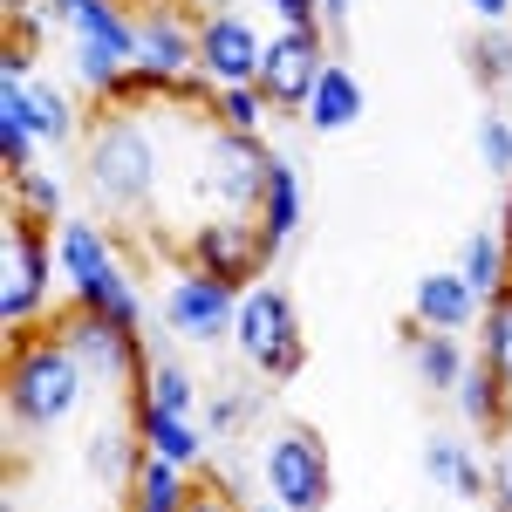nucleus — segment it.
I'll list each match as a JSON object with an SVG mask.
<instances>
[{"label": "nucleus", "mask_w": 512, "mask_h": 512, "mask_svg": "<svg viewBox=\"0 0 512 512\" xmlns=\"http://www.w3.org/2000/svg\"><path fill=\"white\" fill-rule=\"evenodd\" d=\"M158 110H151V117H144V110H96L89 130H82L76 185L89 192V205H96L103 219H144V212H158L164 171H171Z\"/></svg>", "instance_id": "f257e3e1"}, {"label": "nucleus", "mask_w": 512, "mask_h": 512, "mask_svg": "<svg viewBox=\"0 0 512 512\" xmlns=\"http://www.w3.org/2000/svg\"><path fill=\"white\" fill-rule=\"evenodd\" d=\"M89 396H96V376L48 321L28 335H7V431L14 437H48L76 424Z\"/></svg>", "instance_id": "f03ea898"}, {"label": "nucleus", "mask_w": 512, "mask_h": 512, "mask_svg": "<svg viewBox=\"0 0 512 512\" xmlns=\"http://www.w3.org/2000/svg\"><path fill=\"white\" fill-rule=\"evenodd\" d=\"M55 267H62V294L76 301V308H96V315H117L130 328H144L151 321V301H144V287H137V267L117 253V233L89 212H69V219H55Z\"/></svg>", "instance_id": "7ed1b4c3"}, {"label": "nucleus", "mask_w": 512, "mask_h": 512, "mask_svg": "<svg viewBox=\"0 0 512 512\" xmlns=\"http://www.w3.org/2000/svg\"><path fill=\"white\" fill-rule=\"evenodd\" d=\"M62 267H55V226L7 205L0 219V321L7 335H28L35 321L62 315Z\"/></svg>", "instance_id": "20e7f679"}, {"label": "nucleus", "mask_w": 512, "mask_h": 512, "mask_svg": "<svg viewBox=\"0 0 512 512\" xmlns=\"http://www.w3.org/2000/svg\"><path fill=\"white\" fill-rule=\"evenodd\" d=\"M233 355L246 362V376H260V383H294L308 369V328H301V308H294V294L280 280L239 287Z\"/></svg>", "instance_id": "39448f33"}, {"label": "nucleus", "mask_w": 512, "mask_h": 512, "mask_svg": "<svg viewBox=\"0 0 512 512\" xmlns=\"http://www.w3.org/2000/svg\"><path fill=\"white\" fill-rule=\"evenodd\" d=\"M69 69L96 110L117 103L123 76L137 69V14L130 0H69Z\"/></svg>", "instance_id": "423d86ee"}, {"label": "nucleus", "mask_w": 512, "mask_h": 512, "mask_svg": "<svg viewBox=\"0 0 512 512\" xmlns=\"http://www.w3.org/2000/svg\"><path fill=\"white\" fill-rule=\"evenodd\" d=\"M253 478H260V499H274L287 512H328L335 499V458H328V437L315 424H280L260 458H253Z\"/></svg>", "instance_id": "0eeeda50"}, {"label": "nucleus", "mask_w": 512, "mask_h": 512, "mask_svg": "<svg viewBox=\"0 0 512 512\" xmlns=\"http://www.w3.org/2000/svg\"><path fill=\"white\" fill-rule=\"evenodd\" d=\"M267 164H274L267 137H239V130L205 123V144H198V158H192V198L205 212H260Z\"/></svg>", "instance_id": "6e6552de"}, {"label": "nucleus", "mask_w": 512, "mask_h": 512, "mask_svg": "<svg viewBox=\"0 0 512 512\" xmlns=\"http://www.w3.org/2000/svg\"><path fill=\"white\" fill-rule=\"evenodd\" d=\"M48 328H55V335L82 355V369H89L96 383H110V390H137L144 369H151V335L130 328V321H117V315H96V308L62 301V315L48 321Z\"/></svg>", "instance_id": "1a4fd4ad"}, {"label": "nucleus", "mask_w": 512, "mask_h": 512, "mask_svg": "<svg viewBox=\"0 0 512 512\" xmlns=\"http://www.w3.org/2000/svg\"><path fill=\"white\" fill-rule=\"evenodd\" d=\"M233 315H239L233 280L205 274L192 260L171 267V280H164V294H158V321L171 328V342H185V349H219V342H233Z\"/></svg>", "instance_id": "9d476101"}, {"label": "nucleus", "mask_w": 512, "mask_h": 512, "mask_svg": "<svg viewBox=\"0 0 512 512\" xmlns=\"http://www.w3.org/2000/svg\"><path fill=\"white\" fill-rule=\"evenodd\" d=\"M130 14H137V76L164 103L171 82L198 69V7L192 0H130Z\"/></svg>", "instance_id": "9b49d317"}, {"label": "nucleus", "mask_w": 512, "mask_h": 512, "mask_svg": "<svg viewBox=\"0 0 512 512\" xmlns=\"http://www.w3.org/2000/svg\"><path fill=\"white\" fill-rule=\"evenodd\" d=\"M185 260L219 280H233V287H253L274 267V246H267L253 212H198L185 226Z\"/></svg>", "instance_id": "f8f14e48"}, {"label": "nucleus", "mask_w": 512, "mask_h": 512, "mask_svg": "<svg viewBox=\"0 0 512 512\" xmlns=\"http://www.w3.org/2000/svg\"><path fill=\"white\" fill-rule=\"evenodd\" d=\"M335 62L328 28H274L267 55H260V96L274 103V117H308V96H315L321 69Z\"/></svg>", "instance_id": "ddd939ff"}, {"label": "nucleus", "mask_w": 512, "mask_h": 512, "mask_svg": "<svg viewBox=\"0 0 512 512\" xmlns=\"http://www.w3.org/2000/svg\"><path fill=\"white\" fill-rule=\"evenodd\" d=\"M260 55H267V35L246 7H212L198 14V69L212 89H246L260 82Z\"/></svg>", "instance_id": "4468645a"}, {"label": "nucleus", "mask_w": 512, "mask_h": 512, "mask_svg": "<svg viewBox=\"0 0 512 512\" xmlns=\"http://www.w3.org/2000/svg\"><path fill=\"white\" fill-rule=\"evenodd\" d=\"M130 417H137V437H144V451L164 458V465H178V472H212V431L185 417V410H151V403H130Z\"/></svg>", "instance_id": "2eb2a0df"}, {"label": "nucleus", "mask_w": 512, "mask_h": 512, "mask_svg": "<svg viewBox=\"0 0 512 512\" xmlns=\"http://www.w3.org/2000/svg\"><path fill=\"white\" fill-rule=\"evenodd\" d=\"M21 110H28V130H35L41 151H69V144H82V130H89L82 89H69V82H55V76L21 82Z\"/></svg>", "instance_id": "dca6fc26"}, {"label": "nucleus", "mask_w": 512, "mask_h": 512, "mask_svg": "<svg viewBox=\"0 0 512 512\" xmlns=\"http://www.w3.org/2000/svg\"><path fill=\"white\" fill-rule=\"evenodd\" d=\"M478 315H485V301H478V287L458 267H431V274H417V287H410V321L417 328L465 335V328H478Z\"/></svg>", "instance_id": "f3484780"}, {"label": "nucleus", "mask_w": 512, "mask_h": 512, "mask_svg": "<svg viewBox=\"0 0 512 512\" xmlns=\"http://www.w3.org/2000/svg\"><path fill=\"white\" fill-rule=\"evenodd\" d=\"M253 219H260V233H267L274 253H287L301 239V226H308V185H301V164L287 151H274V164H267V192H260Z\"/></svg>", "instance_id": "a211bd4d"}, {"label": "nucleus", "mask_w": 512, "mask_h": 512, "mask_svg": "<svg viewBox=\"0 0 512 512\" xmlns=\"http://www.w3.org/2000/svg\"><path fill=\"white\" fill-rule=\"evenodd\" d=\"M403 362H410V376L424 383L431 396H451L458 390V376L472 369V349H465V335H451V328H403Z\"/></svg>", "instance_id": "6ab92c4d"}, {"label": "nucleus", "mask_w": 512, "mask_h": 512, "mask_svg": "<svg viewBox=\"0 0 512 512\" xmlns=\"http://www.w3.org/2000/svg\"><path fill=\"white\" fill-rule=\"evenodd\" d=\"M424 478H431L437 492L465 499V506H485L492 499V465H478V451L465 437H444V431L424 437Z\"/></svg>", "instance_id": "aec40b11"}, {"label": "nucleus", "mask_w": 512, "mask_h": 512, "mask_svg": "<svg viewBox=\"0 0 512 512\" xmlns=\"http://www.w3.org/2000/svg\"><path fill=\"white\" fill-rule=\"evenodd\" d=\"M451 403H458V417H465L478 437H506L512 431V383L485 362V355H472V369L458 376Z\"/></svg>", "instance_id": "412c9836"}, {"label": "nucleus", "mask_w": 512, "mask_h": 512, "mask_svg": "<svg viewBox=\"0 0 512 512\" xmlns=\"http://www.w3.org/2000/svg\"><path fill=\"white\" fill-rule=\"evenodd\" d=\"M362 110H369V89H362V76L335 55V62L321 69V82H315V96H308V117H301V123H308L315 137H342V130L362 123Z\"/></svg>", "instance_id": "4be33fe9"}, {"label": "nucleus", "mask_w": 512, "mask_h": 512, "mask_svg": "<svg viewBox=\"0 0 512 512\" xmlns=\"http://www.w3.org/2000/svg\"><path fill=\"white\" fill-rule=\"evenodd\" d=\"M82 465L103 478L110 492H130V478L144 465V437H137V417H110V424H96L89 444H82Z\"/></svg>", "instance_id": "5701e85b"}, {"label": "nucleus", "mask_w": 512, "mask_h": 512, "mask_svg": "<svg viewBox=\"0 0 512 512\" xmlns=\"http://www.w3.org/2000/svg\"><path fill=\"white\" fill-rule=\"evenodd\" d=\"M451 267L472 280L478 301L492 308V301L512 287V239L499 233V226H478V233H465V246H458V260H451Z\"/></svg>", "instance_id": "b1692460"}, {"label": "nucleus", "mask_w": 512, "mask_h": 512, "mask_svg": "<svg viewBox=\"0 0 512 512\" xmlns=\"http://www.w3.org/2000/svg\"><path fill=\"white\" fill-rule=\"evenodd\" d=\"M69 198H76V192H69V178H62L48 158L21 164V171H7V205H14V212H28V219H41V226L69 219V212H76Z\"/></svg>", "instance_id": "393cba45"}, {"label": "nucleus", "mask_w": 512, "mask_h": 512, "mask_svg": "<svg viewBox=\"0 0 512 512\" xmlns=\"http://www.w3.org/2000/svg\"><path fill=\"white\" fill-rule=\"evenodd\" d=\"M192 492H198V472H178V465L144 451V465H137L130 492H123V512H185Z\"/></svg>", "instance_id": "a878e982"}, {"label": "nucleus", "mask_w": 512, "mask_h": 512, "mask_svg": "<svg viewBox=\"0 0 512 512\" xmlns=\"http://www.w3.org/2000/svg\"><path fill=\"white\" fill-rule=\"evenodd\" d=\"M130 403H151V410H185V417H198V410H205V383H198L192 369L164 349V355H151V369H144V383L130 390Z\"/></svg>", "instance_id": "bb28decb"}, {"label": "nucleus", "mask_w": 512, "mask_h": 512, "mask_svg": "<svg viewBox=\"0 0 512 512\" xmlns=\"http://www.w3.org/2000/svg\"><path fill=\"white\" fill-rule=\"evenodd\" d=\"M260 410H267V383H212V390H205V417H198V424L212 431V444H233V437L246 431Z\"/></svg>", "instance_id": "cd10ccee"}, {"label": "nucleus", "mask_w": 512, "mask_h": 512, "mask_svg": "<svg viewBox=\"0 0 512 512\" xmlns=\"http://www.w3.org/2000/svg\"><path fill=\"white\" fill-rule=\"evenodd\" d=\"M267 117H274V103L260 96V82H246V89H212V110H205V123L239 130V137H267Z\"/></svg>", "instance_id": "c85d7f7f"}, {"label": "nucleus", "mask_w": 512, "mask_h": 512, "mask_svg": "<svg viewBox=\"0 0 512 512\" xmlns=\"http://www.w3.org/2000/svg\"><path fill=\"white\" fill-rule=\"evenodd\" d=\"M465 69L478 89H512V35L506 28H478L465 48Z\"/></svg>", "instance_id": "c756f323"}, {"label": "nucleus", "mask_w": 512, "mask_h": 512, "mask_svg": "<svg viewBox=\"0 0 512 512\" xmlns=\"http://www.w3.org/2000/svg\"><path fill=\"white\" fill-rule=\"evenodd\" d=\"M478 355H485V362L512 383V287L485 308V315H478Z\"/></svg>", "instance_id": "7c9ffc66"}, {"label": "nucleus", "mask_w": 512, "mask_h": 512, "mask_svg": "<svg viewBox=\"0 0 512 512\" xmlns=\"http://www.w3.org/2000/svg\"><path fill=\"white\" fill-rule=\"evenodd\" d=\"M478 164L492 178H512V117L506 110H478Z\"/></svg>", "instance_id": "2f4dec72"}, {"label": "nucleus", "mask_w": 512, "mask_h": 512, "mask_svg": "<svg viewBox=\"0 0 512 512\" xmlns=\"http://www.w3.org/2000/svg\"><path fill=\"white\" fill-rule=\"evenodd\" d=\"M274 28H321V0H260Z\"/></svg>", "instance_id": "473e14b6"}, {"label": "nucleus", "mask_w": 512, "mask_h": 512, "mask_svg": "<svg viewBox=\"0 0 512 512\" xmlns=\"http://www.w3.org/2000/svg\"><path fill=\"white\" fill-rule=\"evenodd\" d=\"M185 512H246V499H233L226 485H212V478H205V485L192 492V506H185Z\"/></svg>", "instance_id": "72a5a7b5"}, {"label": "nucleus", "mask_w": 512, "mask_h": 512, "mask_svg": "<svg viewBox=\"0 0 512 512\" xmlns=\"http://www.w3.org/2000/svg\"><path fill=\"white\" fill-rule=\"evenodd\" d=\"M492 512H512V444L492 458V499H485Z\"/></svg>", "instance_id": "f704fd0d"}, {"label": "nucleus", "mask_w": 512, "mask_h": 512, "mask_svg": "<svg viewBox=\"0 0 512 512\" xmlns=\"http://www.w3.org/2000/svg\"><path fill=\"white\" fill-rule=\"evenodd\" d=\"M465 7H472L478 28H506V21H512V0H465Z\"/></svg>", "instance_id": "c9c22d12"}, {"label": "nucleus", "mask_w": 512, "mask_h": 512, "mask_svg": "<svg viewBox=\"0 0 512 512\" xmlns=\"http://www.w3.org/2000/svg\"><path fill=\"white\" fill-rule=\"evenodd\" d=\"M349 21H355V0H321V28H328V41L342 35Z\"/></svg>", "instance_id": "e433bc0d"}, {"label": "nucleus", "mask_w": 512, "mask_h": 512, "mask_svg": "<svg viewBox=\"0 0 512 512\" xmlns=\"http://www.w3.org/2000/svg\"><path fill=\"white\" fill-rule=\"evenodd\" d=\"M198 14H212V7H246V0H192Z\"/></svg>", "instance_id": "4c0bfd02"}]
</instances>
